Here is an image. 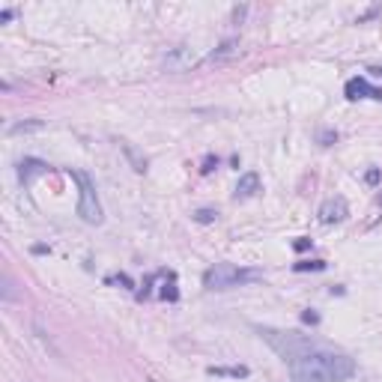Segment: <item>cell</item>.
Segmentation results:
<instances>
[{
    "label": "cell",
    "mask_w": 382,
    "mask_h": 382,
    "mask_svg": "<svg viewBox=\"0 0 382 382\" xmlns=\"http://www.w3.org/2000/svg\"><path fill=\"white\" fill-rule=\"evenodd\" d=\"M356 374V361L343 352L308 350L290 361L293 382H347Z\"/></svg>",
    "instance_id": "obj_1"
},
{
    "label": "cell",
    "mask_w": 382,
    "mask_h": 382,
    "mask_svg": "<svg viewBox=\"0 0 382 382\" xmlns=\"http://www.w3.org/2000/svg\"><path fill=\"white\" fill-rule=\"evenodd\" d=\"M260 272L254 269H239L233 263H215L212 269L203 272V287L209 290H230V287H239L245 281H257Z\"/></svg>",
    "instance_id": "obj_2"
},
{
    "label": "cell",
    "mask_w": 382,
    "mask_h": 382,
    "mask_svg": "<svg viewBox=\"0 0 382 382\" xmlns=\"http://www.w3.org/2000/svg\"><path fill=\"white\" fill-rule=\"evenodd\" d=\"M72 179L78 183V215L84 218L87 224H102V203L96 197V185L93 179L81 170H72Z\"/></svg>",
    "instance_id": "obj_3"
},
{
    "label": "cell",
    "mask_w": 382,
    "mask_h": 382,
    "mask_svg": "<svg viewBox=\"0 0 382 382\" xmlns=\"http://www.w3.org/2000/svg\"><path fill=\"white\" fill-rule=\"evenodd\" d=\"M263 334V341H269L272 347H275V352L281 359H290L293 361L296 356H302V352L311 350V343H308L302 334H296V332H275V329H260Z\"/></svg>",
    "instance_id": "obj_4"
},
{
    "label": "cell",
    "mask_w": 382,
    "mask_h": 382,
    "mask_svg": "<svg viewBox=\"0 0 382 382\" xmlns=\"http://www.w3.org/2000/svg\"><path fill=\"white\" fill-rule=\"evenodd\" d=\"M350 102H359V99H374V102H382V90L379 87H370L368 78H350L347 87H343Z\"/></svg>",
    "instance_id": "obj_5"
},
{
    "label": "cell",
    "mask_w": 382,
    "mask_h": 382,
    "mask_svg": "<svg viewBox=\"0 0 382 382\" xmlns=\"http://www.w3.org/2000/svg\"><path fill=\"white\" fill-rule=\"evenodd\" d=\"M350 215V206L343 197H329L325 203L320 206V221L323 224H334V221H343Z\"/></svg>",
    "instance_id": "obj_6"
},
{
    "label": "cell",
    "mask_w": 382,
    "mask_h": 382,
    "mask_svg": "<svg viewBox=\"0 0 382 382\" xmlns=\"http://www.w3.org/2000/svg\"><path fill=\"white\" fill-rule=\"evenodd\" d=\"M260 191V177L248 170V174L239 177V183H236V200H245V197H254Z\"/></svg>",
    "instance_id": "obj_7"
},
{
    "label": "cell",
    "mask_w": 382,
    "mask_h": 382,
    "mask_svg": "<svg viewBox=\"0 0 382 382\" xmlns=\"http://www.w3.org/2000/svg\"><path fill=\"white\" fill-rule=\"evenodd\" d=\"M18 174H21L24 183H30L36 174H45V165H42V161H36V159H24V161H21V170H18Z\"/></svg>",
    "instance_id": "obj_8"
},
{
    "label": "cell",
    "mask_w": 382,
    "mask_h": 382,
    "mask_svg": "<svg viewBox=\"0 0 382 382\" xmlns=\"http://www.w3.org/2000/svg\"><path fill=\"white\" fill-rule=\"evenodd\" d=\"M209 374L212 376H248V368H209Z\"/></svg>",
    "instance_id": "obj_9"
},
{
    "label": "cell",
    "mask_w": 382,
    "mask_h": 382,
    "mask_svg": "<svg viewBox=\"0 0 382 382\" xmlns=\"http://www.w3.org/2000/svg\"><path fill=\"white\" fill-rule=\"evenodd\" d=\"M293 269H296V272H323L325 263H323V260H305V263H296Z\"/></svg>",
    "instance_id": "obj_10"
},
{
    "label": "cell",
    "mask_w": 382,
    "mask_h": 382,
    "mask_svg": "<svg viewBox=\"0 0 382 382\" xmlns=\"http://www.w3.org/2000/svg\"><path fill=\"white\" fill-rule=\"evenodd\" d=\"M39 120H33V123H18V125H12V129H9V134H18V132H30V129H39Z\"/></svg>",
    "instance_id": "obj_11"
},
{
    "label": "cell",
    "mask_w": 382,
    "mask_h": 382,
    "mask_svg": "<svg viewBox=\"0 0 382 382\" xmlns=\"http://www.w3.org/2000/svg\"><path fill=\"white\" fill-rule=\"evenodd\" d=\"M194 218H197L200 224H209V221H215V212H212V209H197Z\"/></svg>",
    "instance_id": "obj_12"
},
{
    "label": "cell",
    "mask_w": 382,
    "mask_h": 382,
    "mask_svg": "<svg viewBox=\"0 0 382 382\" xmlns=\"http://www.w3.org/2000/svg\"><path fill=\"white\" fill-rule=\"evenodd\" d=\"M302 320H305V323H320V316H316V314H311V311H308V314H302Z\"/></svg>",
    "instance_id": "obj_13"
},
{
    "label": "cell",
    "mask_w": 382,
    "mask_h": 382,
    "mask_svg": "<svg viewBox=\"0 0 382 382\" xmlns=\"http://www.w3.org/2000/svg\"><path fill=\"white\" fill-rule=\"evenodd\" d=\"M368 183H379V170H370V174H368Z\"/></svg>",
    "instance_id": "obj_14"
},
{
    "label": "cell",
    "mask_w": 382,
    "mask_h": 382,
    "mask_svg": "<svg viewBox=\"0 0 382 382\" xmlns=\"http://www.w3.org/2000/svg\"><path fill=\"white\" fill-rule=\"evenodd\" d=\"M308 245H311V242H308V239H299V242H296V251H305V248H308Z\"/></svg>",
    "instance_id": "obj_15"
},
{
    "label": "cell",
    "mask_w": 382,
    "mask_h": 382,
    "mask_svg": "<svg viewBox=\"0 0 382 382\" xmlns=\"http://www.w3.org/2000/svg\"><path fill=\"white\" fill-rule=\"evenodd\" d=\"M368 72H370V75H379V78H382V66H370Z\"/></svg>",
    "instance_id": "obj_16"
}]
</instances>
